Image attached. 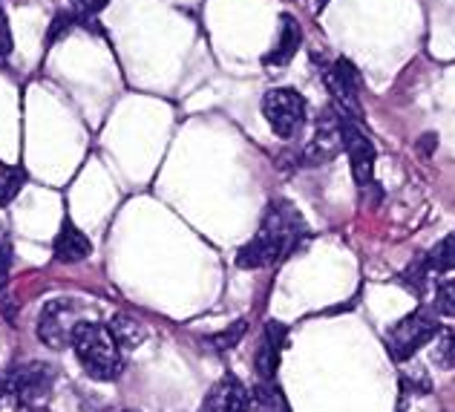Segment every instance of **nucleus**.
<instances>
[{"mask_svg":"<svg viewBox=\"0 0 455 412\" xmlns=\"http://www.w3.org/2000/svg\"><path fill=\"white\" fill-rule=\"evenodd\" d=\"M303 239H306V222L300 211L285 199H274L266 208L259 231L239 248L236 263L243 269H266V265L280 263L291 251L300 248Z\"/></svg>","mask_w":455,"mask_h":412,"instance_id":"f257e3e1","label":"nucleus"},{"mask_svg":"<svg viewBox=\"0 0 455 412\" xmlns=\"http://www.w3.org/2000/svg\"><path fill=\"white\" fill-rule=\"evenodd\" d=\"M73 349H76L81 369L95 381H113L124 369L122 346L116 343L110 326H104V323L81 320L73 335Z\"/></svg>","mask_w":455,"mask_h":412,"instance_id":"f03ea898","label":"nucleus"},{"mask_svg":"<svg viewBox=\"0 0 455 412\" xmlns=\"http://www.w3.org/2000/svg\"><path fill=\"white\" fill-rule=\"evenodd\" d=\"M438 332H441V326L433 311L418 309L412 314H406V318L395 323L387 335V349L392 360H398V363L410 360L418 349H424Z\"/></svg>","mask_w":455,"mask_h":412,"instance_id":"7ed1b4c3","label":"nucleus"},{"mask_svg":"<svg viewBox=\"0 0 455 412\" xmlns=\"http://www.w3.org/2000/svg\"><path fill=\"white\" fill-rule=\"evenodd\" d=\"M52 386H55V369L44 360L18 363V367H12L6 375V390L15 395L23 407L38 409L46 398H50Z\"/></svg>","mask_w":455,"mask_h":412,"instance_id":"20e7f679","label":"nucleus"},{"mask_svg":"<svg viewBox=\"0 0 455 412\" xmlns=\"http://www.w3.org/2000/svg\"><path fill=\"white\" fill-rule=\"evenodd\" d=\"M262 116L280 139H294L306 121V99L289 87L268 90L262 99Z\"/></svg>","mask_w":455,"mask_h":412,"instance_id":"39448f33","label":"nucleus"},{"mask_svg":"<svg viewBox=\"0 0 455 412\" xmlns=\"http://www.w3.org/2000/svg\"><path fill=\"white\" fill-rule=\"evenodd\" d=\"M81 320L76 300H50L38 318V337L50 349H67L73 346V335Z\"/></svg>","mask_w":455,"mask_h":412,"instance_id":"423d86ee","label":"nucleus"},{"mask_svg":"<svg viewBox=\"0 0 455 412\" xmlns=\"http://www.w3.org/2000/svg\"><path fill=\"white\" fill-rule=\"evenodd\" d=\"M340 136H343L346 156H349L355 182L361 188L372 185V176H375V144L369 141V136L361 130V125H357L355 118H346V116H340Z\"/></svg>","mask_w":455,"mask_h":412,"instance_id":"0eeeda50","label":"nucleus"},{"mask_svg":"<svg viewBox=\"0 0 455 412\" xmlns=\"http://www.w3.org/2000/svg\"><path fill=\"white\" fill-rule=\"evenodd\" d=\"M323 78H326V84H329V93H331L334 104L340 107V116L361 121V101H357L361 76H357V69H355L352 61L340 58L334 67L323 69Z\"/></svg>","mask_w":455,"mask_h":412,"instance_id":"6e6552de","label":"nucleus"},{"mask_svg":"<svg viewBox=\"0 0 455 412\" xmlns=\"http://www.w3.org/2000/svg\"><path fill=\"white\" fill-rule=\"evenodd\" d=\"M343 148V136H340V116L334 113H326L320 116L317 121V130L311 141L306 144V150L300 153L303 156V165H320V162H331L338 150Z\"/></svg>","mask_w":455,"mask_h":412,"instance_id":"1a4fd4ad","label":"nucleus"},{"mask_svg":"<svg viewBox=\"0 0 455 412\" xmlns=\"http://www.w3.org/2000/svg\"><path fill=\"white\" fill-rule=\"evenodd\" d=\"M248 390L236 375H225L211 386V392L202 401V412H245Z\"/></svg>","mask_w":455,"mask_h":412,"instance_id":"9d476101","label":"nucleus"},{"mask_svg":"<svg viewBox=\"0 0 455 412\" xmlns=\"http://www.w3.org/2000/svg\"><path fill=\"white\" fill-rule=\"evenodd\" d=\"M283 346H285V326L283 323H268L266 335H262V343L257 349V375L262 381H271L280 369V358H283Z\"/></svg>","mask_w":455,"mask_h":412,"instance_id":"9b49d317","label":"nucleus"},{"mask_svg":"<svg viewBox=\"0 0 455 412\" xmlns=\"http://www.w3.org/2000/svg\"><path fill=\"white\" fill-rule=\"evenodd\" d=\"M90 239L87 234L81 231L78 225H73V220H64L61 222V231L55 237V246H52V254L58 263H81L90 257Z\"/></svg>","mask_w":455,"mask_h":412,"instance_id":"f8f14e48","label":"nucleus"},{"mask_svg":"<svg viewBox=\"0 0 455 412\" xmlns=\"http://www.w3.org/2000/svg\"><path fill=\"white\" fill-rule=\"evenodd\" d=\"M300 41H303L300 23H297L291 15H283L280 18L277 44H274V50L266 58H262V64H266V67H285L297 55V50H300Z\"/></svg>","mask_w":455,"mask_h":412,"instance_id":"ddd939ff","label":"nucleus"},{"mask_svg":"<svg viewBox=\"0 0 455 412\" xmlns=\"http://www.w3.org/2000/svg\"><path fill=\"white\" fill-rule=\"evenodd\" d=\"M245 412H291L289 398L274 381H259L254 392H248Z\"/></svg>","mask_w":455,"mask_h":412,"instance_id":"4468645a","label":"nucleus"},{"mask_svg":"<svg viewBox=\"0 0 455 412\" xmlns=\"http://www.w3.org/2000/svg\"><path fill=\"white\" fill-rule=\"evenodd\" d=\"M110 332L116 337V343L122 349H136L145 343V326H141L136 318H130V314H116V318L110 320Z\"/></svg>","mask_w":455,"mask_h":412,"instance_id":"2eb2a0df","label":"nucleus"},{"mask_svg":"<svg viewBox=\"0 0 455 412\" xmlns=\"http://www.w3.org/2000/svg\"><path fill=\"white\" fill-rule=\"evenodd\" d=\"M23 185H27V174H23L20 165L0 167V208L12 205V199L23 190Z\"/></svg>","mask_w":455,"mask_h":412,"instance_id":"dca6fc26","label":"nucleus"},{"mask_svg":"<svg viewBox=\"0 0 455 412\" xmlns=\"http://www.w3.org/2000/svg\"><path fill=\"white\" fill-rule=\"evenodd\" d=\"M427 265H429V271H438V274L455 269V231L441 239L435 248H429Z\"/></svg>","mask_w":455,"mask_h":412,"instance_id":"f3484780","label":"nucleus"},{"mask_svg":"<svg viewBox=\"0 0 455 412\" xmlns=\"http://www.w3.org/2000/svg\"><path fill=\"white\" fill-rule=\"evenodd\" d=\"M433 360L441 369H455V329L438 332V341L433 349Z\"/></svg>","mask_w":455,"mask_h":412,"instance_id":"a211bd4d","label":"nucleus"},{"mask_svg":"<svg viewBox=\"0 0 455 412\" xmlns=\"http://www.w3.org/2000/svg\"><path fill=\"white\" fill-rule=\"evenodd\" d=\"M245 329H248V323L245 320H236L234 326H228L225 332H220V335H213L211 337V349H217V352H225V349H234L239 341L245 337Z\"/></svg>","mask_w":455,"mask_h":412,"instance_id":"6ab92c4d","label":"nucleus"},{"mask_svg":"<svg viewBox=\"0 0 455 412\" xmlns=\"http://www.w3.org/2000/svg\"><path fill=\"white\" fill-rule=\"evenodd\" d=\"M12 260H15V251H12V234H9V228L0 222V288H6V283H9Z\"/></svg>","mask_w":455,"mask_h":412,"instance_id":"aec40b11","label":"nucleus"},{"mask_svg":"<svg viewBox=\"0 0 455 412\" xmlns=\"http://www.w3.org/2000/svg\"><path fill=\"white\" fill-rule=\"evenodd\" d=\"M73 23H76V18L69 15V12H58L50 23V32H46V46H52L58 38H64V35L73 29Z\"/></svg>","mask_w":455,"mask_h":412,"instance_id":"412c9836","label":"nucleus"},{"mask_svg":"<svg viewBox=\"0 0 455 412\" xmlns=\"http://www.w3.org/2000/svg\"><path fill=\"white\" fill-rule=\"evenodd\" d=\"M435 306H438L441 314H447V318H455V280H447V283L438 286Z\"/></svg>","mask_w":455,"mask_h":412,"instance_id":"4be33fe9","label":"nucleus"},{"mask_svg":"<svg viewBox=\"0 0 455 412\" xmlns=\"http://www.w3.org/2000/svg\"><path fill=\"white\" fill-rule=\"evenodd\" d=\"M107 4H110V0H69L76 15H99Z\"/></svg>","mask_w":455,"mask_h":412,"instance_id":"5701e85b","label":"nucleus"},{"mask_svg":"<svg viewBox=\"0 0 455 412\" xmlns=\"http://www.w3.org/2000/svg\"><path fill=\"white\" fill-rule=\"evenodd\" d=\"M12 53V29H9V20H6V12L0 6V58Z\"/></svg>","mask_w":455,"mask_h":412,"instance_id":"b1692460","label":"nucleus"},{"mask_svg":"<svg viewBox=\"0 0 455 412\" xmlns=\"http://www.w3.org/2000/svg\"><path fill=\"white\" fill-rule=\"evenodd\" d=\"M326 4H329V0H315V6H317V9H323Z\"/></svg>","mask_w":455,"mask_h":412,"instance_id":"393cba45","label":"nucleus"},{"mask_svg":"<svg viewBox=\"0 0 455 412\" xmlns=\"http://www.w3.org/2000/svg\"><path fill=\"white\" fill-rule=\"evenodd\" d=\"M124 412H136V409H124Z\"/></svg>","mask_w":455,"mask_h":412,"instance_id":"a878e982","label":"nucleus"}]
</instances>
